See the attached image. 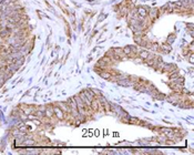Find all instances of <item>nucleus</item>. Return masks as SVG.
Returning a JSON list of instances; mask_svg holds the SVG:
<instances>
[{"mask_svg": "<svg viewBox=\"0 0 194 155\" xmlns=\"http://www.w3.org/2000/svg\"><path fill=\"white\" fill-rule=\"evenodd\" d=\"M128 123H133V124H140V123H141V121H140V118H138V117H132V116H129Z\"/></svg>", "mask_w": 194, "mask_h": 155, "instance_id": "1", "label": "nucleus"}]
</instances>
